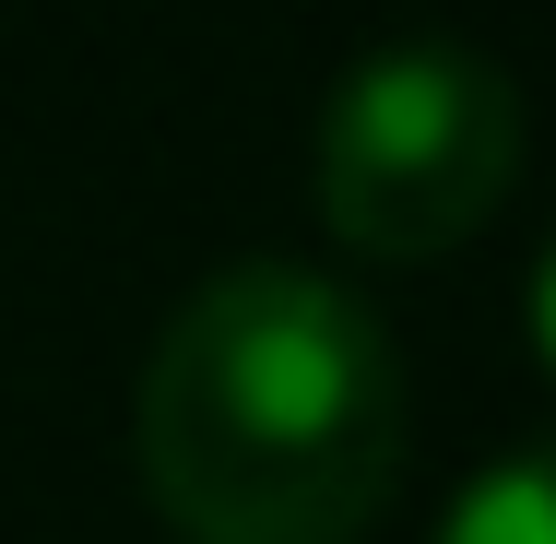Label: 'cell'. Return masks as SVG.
Returning a JSON list of instances; mask_svg holds the SVG:
<instances>
[{
	"instance_id": "obj_1",
	"label": "cell",
	"mask_w": 556,
	"mask_h": 544,
	"mask_svg": "<svg viewBox=\"0 0 556 544\" xmlns=\"http://www.w3.org/2000/svg\"><path fill=\"white\" fill-rule=\"evenodd\" d=\"M403 355L308 261H225L154 331L130 450L178 544H355L403 485Z\"/></svg>"
},
{
	"instance_id": "obj_3",
	"label": "cell",
	"mask_w": 556,
	"mask_h": 544,
	"mask_svg": "<svg viewBox=\"0 0 556 544\" xmlns=\"http://www.w3.org/2000/svg\"><path fill=\"white\" fill-rule=\"evenodd\" d=\"M439 544H556V473H545V450H533V438L497 450V461L439 509Z\"/></svg>"
},
{
	"instance_id": "obj_2",
	"label": "cell",
	"mask_w": 556,
	"mask_h": 544,
	"mask_svg": "<svg viewBox=\"0 0 556 544\" xmlns=\"http://www.w3.org/2000/svg\"><path fill=\"white\" fill-rule=\"evenodd\" d=\"M320 225L355 261H439L485 237L521 190V84L462 48V36H403L367 48L320 107Z\"/></svg>"
}]
</instances>
